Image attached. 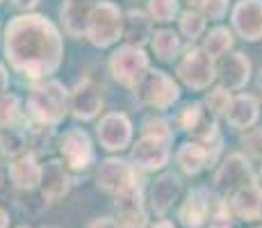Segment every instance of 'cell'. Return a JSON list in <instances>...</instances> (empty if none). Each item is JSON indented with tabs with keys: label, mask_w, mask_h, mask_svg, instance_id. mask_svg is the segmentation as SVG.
<instances>
[{
	"label": "cell",
	"mask_w": 262,
	"mask_h": 228,
	"mask_svg": "<svg viewBox=\"0 0 262 228\" xmlns=\"http://www.w3.org/2000/svg\"><path fill=\"white\" fill-rule=\"evenodd\" d=\"M3 50L12 71L25 80L41 82L62 67L64 39L43 14H21L5 28Z\"/></svg>",
	"instance_id": "obj_1"
},
{
	"label": "cell",
	"mask_w": 262,
	"mask_h": 228,
	"mask_svg": "<svg viewBox=\"0 0 262 228\" xmlns=\"http://www.w3.org/2000/svg\"><path fill=\"white\" fill-rule=\"evenodd\" d=\"M69 114V89L59 80H41L25 98V121L32 128H55Z\"/></svg>",
	"instance_id": "obj_2"
},
{
	"label": "cell",
	"mask_w": 262,
	"mask_h": 228,
	"mask_svg": "<svg viewBox=\"0 0 262 228\" xmlns=\"http://www.w3.org/2000/svg\"><path fill=\"white\" fill-rule=\"evenodd\" d=\"M121 32H123V12L119 5L110 3V0L94 3L87 25H84L87 42L96 48H110L121 39Z\"/></svg>",
	"instance_id": "obj_3"
},
{
	"label": "cell",
	"mask_w": 262,
	"mask_h": 228,
	"mask_svg": "<svg viewBox=\"0 0 262 228\" xmlns=\"http://www.w3.org/2000/svg\"><path fill=\"white\" fill-rule=\"evenodd\" d=\"M135 94H137V100L142 105L162 112L180 98V87L169 73L160 69H148L144 78L139 80V85L135 87Z\"/></svg>",
	"instance_id": "obj_4"
},
{
	"label": "cell",
	"mask_w": 262,
	"mask_h": 228,
	"mask_svg": "<svg viewBox=\"0 0 262 228\" xmlns=\"http://www.w3.org/2000/svg\"><path fill=\"white\" fill-rule=\"evenodd\" d=\"M110 73L117 80L119 85L128 89H135L139 85V80L146 75V71L150 69L148 64V55H146L144 48H137V46L123 44L110 55Z\"/></svg>",
	"instance_id": "obj_5"
},
{
	"label": "cell",
	"mask_w": 262,
	"mask_h": 228,
	"mask_svg": "<svg viewBox=\"0 0 262 228\" xmlns=\"http://www.w3.org/2000/svg\"><path fill=\"white\" fill-rule=\"evenodd\" d=\"M178 78L194 91H203L216 80V64L210 55L203 53L201 46H191L185 50L180 57L178 67H176Z\"/></svg>",
	"instance_id": "obj_6"
},
{
	"label": "cell",
	"mask_w": 262,
	"mask_h": 228,
	"mask_svg": "<svg viewBox=\"0 0 262 228\" xmlns=\"http://www.w3.org/2000/svg\"><path fill=\"white\" fill-rule=\"evenodd\" d=\"M59 155L67 169L71 171H87L96 160L94 141L82 128H67L59 137Z\"/></svg>",
	"instance_id": "obj_7"
},
{
	"label": "cell",
	"mask_w": 262,
	"mask_h": 228,
	"mask_svg": "<svg viewBox=\"0 0 262 228\" xmlns=\"http://www.w3.org/2000/svg\"><path fill=\"white\" fill-rule=\"evenodd\" d=\"M96 185L110 196H121L133 190L137 182V169L121 158H107L100 162L96 171Z\"/></svg>",
	"instance_id": "obj_8"
},
{
	"label": "cell",
	"mask_w": 262,
	"mask_h": 228,
	"mask_svg": "<svg viewBox=\"0 0 262 228\" xmlns=\"http://www.w3.org/2000/svg\"><path fill=\"white\" fill-rule=\"evenodd\" d=\"M96 137L105 151H123L133 144V121L123 112H107L96 126Z\"/></svg>",
	"instance_id": "obj_9"
},
{
	"label": "cell",
	"mask_w": 262,
	"mask_h": 228,
	"mask_svg": "<svg viewBox=\"0 0 262 228\" xmlns=\"http://www.w3.org/2000/svg\"><path fill=\"white\" fill-rule=\"evenodd\" d=\"M103 110V89L92 78L80 80L69 91V112L80 121H92Z\"/></svg>",
	"instance_id": "obj_10"
},
{
	"label": "cell",
	"mask_w": 262,
	"mask_h": 228,
	"mask_svg": "<svg viewBox=\"0 0 262 228\" xmlns=\"http://www.w3.org/2000/svg\"><path fill=\"white\" fill-rule=\"evenodd\" d=\"M39 190H41L43 203L46 205H57L71 192V176H69V169L64 167V162L59 158H53L46 164H41Z\"/></svg>",
	"instance_id": "obj_11"
},
{
	"label": "cell",
	"mask_w": 262,
	"mask_h": 228,
	"mask_svg": "<svg viewBox=\"0 0 262 228\" xmlns=\"http://www.w3.org/2000/svg\"><path fill=\"white\" fill-rule=\"evenodd\" d=\"M251 182H255L253 169L242 153H230L214 174V187L221 192H235Z\"/></svg>",
	"instance_id": "obj_12"
},
{
	"label": "cell",
	"mask_w": 262,
	"mask_h": 228,
	"mask_svg": "<svg viewBox=\"0 0 262 228\" xmlns=\"http://www.w3.org/2000/svg\"><path fill=\"white\" fill-rule=\"evenodd\" d=\"M169 158H171L169 141L150 139V137H139L133 144V151H130L133 167L135 169H142V171L164 169V167L169 164Z\"/></svg>",
	"instance_id": "obj_13"
},
{
	"label": "cell",
	"mask_w": 262,
	"mask_h": 228,
	"mask_svg": "<svg viewBox=\"0 0 262 228\" xmlns=\"http://www.w3.org/2000/svg\"><path fill=\"white\" fill-rule=\"evenodd\" d=\"M233 30L244 42L262 39V0H239L230 12Z\"/></svg>",
	"instance_id": "obj_14"
},
{
	"label": "cell",
	"mask_w": 262,
	"mask_h": 228,
	"mask_svg": "<svg viewBox=\"0 0 262 228\" xmlns=\"http://www.w3.org/2000/svg\"><path fill=\"white\" fill-rule=\"evenodd\" d=\"M117 226L119 228H148V215L144 208L142 185H135L125 194L117 196Z\"/></svg>",
	"instance_id": "obj_15"
},
{
	"label": "cell",
	"mask_w": 262,
	"mask_h": 228,
	"mask_svg": "<svg viewBox=\"0 0 262 228\" xmlns=\"http://www.w3.org/2000/svg\"><path fill=\"white\" fill-rule=\"evenodd\" d=\"M233 219L242 221H260L262 219V187L258 182L244 185L239 190L230 192V199L226 201Z\"/></svg>",
	"instance_id": "obj_16"
},
{
	"label": "cell",
	"mask_w": 262,
	"mask_h": 228,
	"mask_svg": "<svg viewBox=\"0 0 262 228\" xmlns=\"http://www.w3.org/2000/svg\"><path fill=\"white\" fill-rule=\"evenodd\" d=\"M216 78H221V87L228 91L246 87V82L251 80V59L239 50L224 55L216 69Z\"/></svg>",
	"instance_id": "obj_17"
},
{
	"label": "cell",
	"mask_w": 262,
	"mask_h": 228,
	"mask_svg": "<svg viewBox=\"0 0 262 228\" xmlns=\"http://www.w3.org/2000/svg\"><path fill=\"white\" fill-rule=\"evenodd\" d=\"M7 176L16 190H23V192L39 190V182H41V164H39L34 153H23L21 158L7 162Z\"/></svg>",
	"instance_id": "obj_18"
},
{
	"label": "cell",
	"mask_w": 262,
	"mask_h": 228,
	"mask_svg": "<svg viewBox=\"0 0 262 228\" xmlns=\"http://www.w3.org/2000/svg\"><path fill=\"white\" fill-rule=\"evenodd\" d=\"M180 190H183V182H180V176L173 174V171H167V174L158 176L150 185V208H153L158 215H164L169 208H173V203L178 201Z\"/></svg>",
	"instance_id": "obj_19"
},
{
	"label": "cell",
	"mask_w": 262,
	"mask_h": 228,
	"mask_svg": "<svg viewBox=\"0 0 262 228\" xmlns=\"http://www.w3.org/2000/svg\"><path fill=\"white\" fill-rule=\"evenodd\" d=\"M260 116V100L253 94H239L230 100L228 110H226V121L230 128L235 130H246L253 128L255 121Z\"/></svg>",
	"instance_id": "obj_20"
},
{
	"label": "cell",
	"mask_w": 262,
	"mask_h": 228,
	"mask_svg": "<svg viewBox=\"0 0 262 228\" xmlns=\"http://www.w3.org/2000/svg\"><path fill=\"white\" fill-rule=\"evenodd\" d=\"M150 37H153V21L148 18V14L142 12V9L123 12V32H121V39H125L130 46L144 48V44H148Z\"/></svg>",
	"instance_id": "obj_21"
},
{
	"label": "cell",
	"mask_w": 262,
	"mask_h": 228,
	"mask_svg": "<svg viewBox=\"0 0 262 228\" xmlns=\"http://www.w3.org/2000/svg\"><path fill=\"white\" fill-rule=\"evenodd\" d=\"M92 7H94V0H64L62 3L59 14H62L64 30H67L71 37H75V39L84 37V25H87Z\"/></svg>",
	"instance_id": "obj_22"
},
{
	"label": "cell",
	"mask_w": 262,
	"mask_h": 228,
	"mask_svg": "<svg viewBox=\"0 0 262 228\" xmlns=\"http://www.w3.org/2000/svg\"><path fill=\"white\" fill-rule=\"evenodd\" d=\"M176 162H178L180 171L187 176H196L210 167V158H208V149H205L201 141H185L180 144L178 153H176Z\"/></svg>",
	"instance_id": "obj_23"
},
{
	"label": "cell",
	"mask_w": 262,
	"mask_h": 228,
	"mask_svg": "<svg viewBox=\"0 0 262 228\" xmlns=\"http://www.w3.org/2000/svg\"><path fill=\"white\" fill-rule=\"evenodd\" d=\"M150 48H153L155 57L162 59V62H176L180 57V53H183V42L171 28H162L153 32Z\"/></svg>",
	"instance_id": "obj_24"
},
{
	"label": "cell",
	"mask_w": 262,
	"mask_h": 228,
	"mask_svg": "<svg viewBox=\"0 0 262 228\" xmlns=\"http://www.w3.org/2000/svg\"><path fill=\"white\" fill-rule=\"evenodd\" d=\"M25 123V108L16 94L0 96V130L21 128Z\"/></svg>",
	"instance_id": "obj_25"
},
{
	"label": "cell",
	"mask_w": 262,
	"mask_h": 228,
	"mask_svg": "<svg viewBox=\"0 0 262 228\" xmlns=\"http://www.w3.org/2000/svg\"><path fill=\"white\" fill-rule=\"evenodd\" d=\"M201 48H203V53L210 55L212 59H221L230 48H233V32H230L228 28H224V25H216V28H212L208 34H205Z\"/></svg>",
	"instance_id": "obj_26"
},
{
	"label": "cell",
	"mask_w": 262,
	"mask_h": 228,
	"mask_svg": "<svg viewBox=\"0 0 262 228\" xmlns=\"http://www.w3.org/2000/svg\"><path fill=\"white\" fill-rule=\"evenodd\" d=\"M28 149V133L23 128H5L0 130V155L7 160L21 158Z\"/></svg>",
	"instance_id": "obj_27"
},
{
	"label": "cell",
	"mask_w": 262,
	"mask_h": 228,
	"mask_svg": "<svg viewBox=\"0 0 262 228\" xmlns=\"http://www.w3.org/2000/svg\"><path fill=\"white\" fill-rule=\"evenodd\" d=\"M180 32H183V37H187L189 42L201 39L205 32V16L199 9H187V12H183L180 14Z\"/></svg>",
	"instance_id": "obj_28"
},
{
	"label": "cell",
	"mask_w": 262,
	"mask_h": 228,
	"mask_svg": "<svg viewBox=\"0 0 262 228\" xmlns=\"http://www.w3.org/2000/svg\"><path fill=\"white\" fill-rule=\"evenodd\" d=\"M178 0H148V18L155 23H169L178 16Z\"/></svg>",
	"instance_id": "obj_29"
},
{
	"label": "cell",
	"mask_w": 262,
	"mask_h": 228,
	"mask_svg": "<svg viewBox=\"0 0 262 228\" xmlns=\"http://www.w3.org/2000/svg\"><path fill=\"white\" fill-rule=\"evenodd\" d=\"M230 100H233V96H230L228 89L216 87V89H212L208 96H205L203 108H205V112H208L210 116L219 119V116H226V110H228Z\"/></svg>",
	"instance_id": "obj_30"
},
{
	"label": "cell",
	"mask_w": 262,
	"mask_h": 228,
	"mask_svg": "<svg viewBox=\"0 0 262 228\" xmlns=\"http://www.w3.org/2000/svg\"><path fill=\"white\" fill-rule=\"evenodd\" d=\"M142 137H150V139H160V141H169L173 139V133H171L169 123L160 116H148V119L142 123Z\"/></svg>",
	"instance_id": "obj_31"
},
{
	"label": "cell",
	"mask_w": 262,
	"mask_h": 228,
	"mask_svg": "<svg viewBox=\"0 0 262 228\" xmlns=\"http://www.w3.org/2000/svg\"><path fill=\"white\" fill-rule=\"evenodd\" d=\"M194 5L205 18L212 21H221L228 14V0H194Z\"/></svg>",
	"instance_id": "obj_32"
},
{
	"label": "cell",
	"mask_w": 262,
	"mask_h": 228,
	"mask_svg": "<svg viewBox=\"0 0 262 228\" xmlns=\"http://www.w3.org/2000/svg\"><path fill=\"white\" fill-rule=\"evenodd\" d=\"M242 146H244V151L251 158L262 160V128L249 130V133L244 135V139H242Z\"/></svg>",
	"instance_id": "obj_33"
},
{
	"label": "cell",
	"mask_w": 262,
	"mask_h": 228,
	"mask_svg": "<svg viewBox=\"0 0 262 228\" xmlns=\"http://www.w3.org/2000/svg\"><path fill=\"white\" fill-rule=\"evenodd\" d=\"M87 228H119V226H117V219H114V217H98V219L89 221Z\"/></svg>",
	"instance_id": "obj_34"
},
{
	"label": "cell",
	"mask_w": 262,
	"mask_h": 228,
	"mask_svg": "<svg viewBox=\"0 0 262 228\" xmlns=\"http://www.w3.org/2000/svg\"><path fill=\"white\" fill-rule=\"evenodd\" d=\"M41 3V0H12V5L18 9V12H25V14H32V9L37 7V5Z\"/></svg>",
	"instance_id": "obj_35"
},
{
	"label": "cell",
	"mask_w": 262,
	"mask_h": 228,
	"mask_svg": "<svg viewBox=\"0 0 262 228\" xmlns=\"http://www.w3.org/2000/svg\"><path fill=\"white\" fill-rule=\"evenodd\" d=\"M7 89H9V73H7V69L0 64V96L7 94Z\"/></svg>",
	"instance_id": "obj_36"
},
{
	"label": "cell",
	"mask_w": 262,
	"mask_h": 228,
	"mask_svg": "<svg viewBox=\"0 0 262 228\" xmlns=\"http://www.w3.org/2000/svg\"><path fill=\"white\" fill-rule=\"evenodd\" d=\"M9 226V215L5 208H0V228H7Z\"/></svg>",
	"instance_id": "obj_37"
},
{
	"label": "cell",
	"mask_w": 262,
	"mask_h": 228,
	"mask_svg": "<svg viewBox=\"0 0 262 228\" xmlns=\"http://www.w3.org/2000/svg\"><path fill=\"white\" fill-rule=\"evenodd\" d=\"M148 228H176L171 221H155L153 226H148Z\"/></svg>",
	"instance_id": "obj_38"
},
{
	"label": "cell",
	"mask_w": 262,
	"mask_h": 228,
	"mask_svg": "<svg viewBox=\"0 0 262 228\" xmlns=\"http://www.w3.org/2000/svg\"><path fill=\"white\" fill-rule=\"evenodd\" d=\"M258 91H260V96H262V69H260V73H258Z\"/></svg>",
	"instance_id": "obj_39"
},
{
	"label": "cell",
	"mask_w": 262,
	"mask_h": 228,
	"mask_svg": "<svg viewBox=\"0 0 262 228\" xmlns=\"http://www.w3.org/2000/svg\"><path fill=\"white\" fill-rule=\"evenodd\" d=\"M260 180H262V169H260ZM260 187H262V185H260Z\"/></svg>",
	"instance_id": "obj_40"
},
{
	"label": "cell",
	"mask_w": 262,
	"mask_h": 228,
	"mask_svg": "<svg viewBox=\"0 0 262 228\" xmlns=\"http://www.w3.org/2000/svg\"><path fill=\"white\" fill-rule=\"evenodd\" d=\"M18 228H30V226H18Z\"/></svg>",
	"instance_id": "obj_41"
},
{
	"label": "cell",
	"mask_w": 262,
	"mask_h": 228,
	"mask_svg": "<svg viewBox=\"0 0 262 228\" xmlns=\"http://www.w3.org/2000/svg\"><path fill=\"white\" fill-rule=\"evenodd\" d=\"M0 5H3V0H0Z\"/></svg>",
	"instance_id": "obj_42"
},
{
	"label": "cell",
	"mask_w": 262,
	"mask_h": 228,
	"mask_svg": "<svg viewBox=\"0 0 262 228\" xmlns=\"http://www.w3.org/2000/svg\"><path fill=\"white\" fill-rule=\"evenodd\" d=\"M258 228H262V226H258Z\"/></svg>",
	"instance_id": "obj_43"
}]
</instances>
